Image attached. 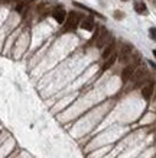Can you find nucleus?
<instances>
[{
	"label": "nucleus",
	"instance_id": "5",
	"mask_svg": "<svg viewBox=\"0 0 156 158\" xmlns=\"http://www.w3.org/2000/svg\"><path fill=\"white\" fill-rule=\"evenodd\" d=\"M134 71H136V68H134V64H130V65H127V67L123 70V73H122V80H123L124 83L129 81V80H130V78L133 77Z\"/></svg>",
	"mask_w": 156,
	"mask_h": 158
},
{
	"label": "nucleus",
	"instance_id": "2",
	"mask_svg": "<svg viewBox=\"0 0 156 158\" xmlns=\"http://www.w3.org/2000/svg\"><path fill=\"white\" fill-rule=\"evenodd\" d=\"M107 42H110V34L104 28H101L97 34V47L103 48V47H106Z\"/></svg>",
	"mask_w": 156,
	"mask_h": 158
},
{
	"label": "nucleus",
	"instance_id": "11",
	"mask_svg": "<svg viewBox=\"0 0 156 158\" xmlns=\"http://www.w3.org/2000/svg\"><path fill=\"white\" fill-rule=\"evenodd\" d=\"M116 58H117V55H116V54H113V55H111L110 58H107V60L104 61V64H103V67H101V70H103V71L109 70V68L113 65L114 62H116Z\"/></svg>",
	"mask_w": 156,
	"mask_h": 158
},
{
	"label": "nucleus",
	"instance_id": "15",
	"mask_svg": "<svg viewBox=\"0 0 156 158\" xmlns=\"http://www.w3.org/2000/svg\"><path fill=\"white\" fill-rule=\"evenodd\" d=\"M5 2H20V0H5Z\"/></svg>",
	"mask_w": 156,
	"mask_h": 158
},
{
	"label": "nucleus",
	"instance_id": "8",
	"mask_svg": "<svg viewBox=\"0 0 156 158\" xmlns=\"http://www.w3.org/2000/svg\"><path fill=\"white\" fill-rule=\"evenodd\" d=\"M132 52V45H123V48H122V52H120V61L122 62H126L129 60V55Z\"/></svg>",
	"mask_w": 156,
	"mask_h": 158
},
{
	"label": "nucleus",
	"instance_id": "9",
	"mask_svg": "<svg viewBox=\"0 0 156 158\" xmlns=\"http://www.w3.org/2000/svg\"><path fill=\"white\" fill-rule=\"evenodd\" d=\"M80 25H81V28L84 29V31H93V29H94V20L91 19V18L84 19Z\"/></svg>",
	"mask_w": 156,
	"mask_h": 158
},
{
	"label": "nucleus",
	"instance_id": "4",
	"mask_svg": "<svg viewBox=\"0 0 156 158\" xmlns=\"http://www.w3.org/2000/svg\"><path fill=\"white\" fill-rule=\"evenodd\" d=\"M153 89H155V84H153V81H149L146 83L145 86H143L142 89V96L145 100H149L152 97V94H153Z\"/></svg>",
	"mask_w": 156,
	"mask_h": 158
},
{
	"label": "nucleus",
	"instance_id": "3",
	"mask_svg": "<svg viewBox=\"0 0 156 158\" xmlns=\"http://www.w3.org/2000/svg\"><path fill=\"white\" fill-rule=\"evenodd\" d=\"M132 78L134 80V83H136V87H139L145 80H146V70H145V68H139V70H136Z\"/></svg>",
	"mask_w": 156,
	"mask_h": 158
},
{
	"label": "nucleus",
	"instance_id": "18",
	"mask_svg": "<svg viewBox=\"0 0 156 158\" xmlns=\"http://www.w3.org/2000/svg\"><path fill=\"white\" fill-rule=\"evenodd\" d=\"M155 94H156V91H155Z\"/></svg>",
	"mask_w": 156,
	"mask_h": 158
},
{
	"label": "nucleus",
	"instance_id": "14",
	"mask_svg": "<svg viewBox=\"0 0 156 158\" xmlns=\"http://www.w3.org/2000/svg\"><path fill=\"white\" fill-rule=\"evenodd\" d=\"M150 65H152V67H153V68H155V70H156V64H155V62H152V61H150Z\"/></svg>",
	"mask_w": 156,
	"mask_h": 158
},
{
	"label": "nucleus",
	"instance_id": "7",
	"mask_svg": "<svg viewBox=\"0 0 156 158\" xmlns=\"http://www.w3.org/2000/svg\"><path fill=\"white\" fill-rule=\"evenodd\" d=\"M52 16H54V19L57 20L58 23H64V20L66 18V12L64 9H57V10H54Z\"/></svg>",
	"mask_w": 156,
	"mask_h": 158
},
{
	"label": "nucleus",
	"instance_id": "17",
	"mask_svg": "<svg viewBox=\"0 0 156 158\" xmlns=\"http://www.w3.org/2000/svg\"><path fill=\"white\" fill-rule=\"evenodd\" d=\"M0 2H2V0H0ZM3 2H5V0H3Z\"/></svg>",
	"mask_w": 156,
	"mask_h": 158
},
{
	"label": "nucleus",
	"instance_id": "6",
	"mask_svg": "<svg viewBox=\"0 0 156 158\" xmlns=\"http://www.w3.org/2000/svg\"><path fill=\"white\" fill-rule=\"evenodd\" d=\"M114 49H116V42H114V41H110V42L106 45V48H104V51H103V60L104 61L113 55Z\"/></svg>",
	"mask_w": 156,
	"mask_h": 158
},
{
	"label": "nucleus",
	"instance_id": "12",
	"mask_svg": "<svg viewBox=\"0 0 156 158\" xmlns=\"http://www.w3.org/2000/svg\"><path fill=\"white\" fill-rule=\"evenodd\" d=\"M149 34H150V38L153 41H156V28H150L149 29Z\"/></svg>",
	"mask_w": 156,
	"mask_h": 158
},
{
	"label": "nucleus",
	"instance_id": "13",
	"mask_svg": "<svg viewBox=\"0 0 156 158\" xmlns=\"http://www.w3.org/2000/svg\"><path fill=\"white\" fill-rule=\"evenodd\" d=\"M114 18H116V19H122V18H123V13H122L120 10H117V12H114Z\"/></svg>",
	"mask_w": 156,
	"mask_h": 158
},
{
	"label": "nucleus",
	"instance_id": "1",
	"mask_svg": "<svg viewBox=\"0 0 156 158\" xmlns=\"http://www.w3.org/2000/svg\"><path fill=\"white\" fill-rule=\"evenodd\" d=\"M78 20H80V15L71 12V13L68 15V18H66V22H65V25H64V29L68 31V32L75 31V29L78 28Z\"/></svg>",
	"mask_w": 156,
	"mask_h": 158
},
{
	"label": "nucleus",
	"instance_id": "16",
	"mask_svg": "<svg viewBox=\"0 0 156 158\" xmlns=\"http://www.w3.org/2000/svg\"><path fill=\"white\" fill-rule=\"evenodd\" d=\"M153 55H155V58H156V49H153Z\"/></svg>",
	"mask_w": 156,
	"mask_h": 158
},
{
	"label": "nucleus",
	"instance_id": "10",
	"mask_svg": "<svg viewBox=\"0 0 156 158\" xmlns=\"http://www.w3.org/2000/svg\"><path fill=\"white\" fill-rule=\"evenodd\" d=\"M134 10L139 15H147V7L143 2H134Z\"/></svg>",
	"mask_w": 156,
	"mask_h": 158
}]
</instances>
